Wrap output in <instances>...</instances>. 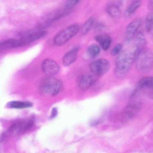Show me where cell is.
<instances>
[{
    "label": "cell",
    "mask_w": 153,
    "mask_h": 153,
    "mask_svg": "<svg viewBox=\"0 0 153 153\" xmlns=\"http://www.w3.org/2000/svg\"><path fill=\"white\" fill-rule=\"evenodd\" d=\"M57 115H58V110H57V108H53L52 111H51L50 117H51V119L54 118L55 117H56L57 116Z\"/></svg>",
    "instance_id": "24"
},
{
    "label": "cell",
    "mask_w": 153,
    "mask_h": 153,
    "mask_svg": "<svg viewBox=\"0 0 153 153\" xmlns=\"http://www.w3.org/2000/svg\"><path fill=\"white\" fill-rule=\"evenodd\" d=\"M33 106V104L29 101H13L8 102L7 104L8 108H10L20 109L27 108H30Z\"/></svg>",
    "instance_id": "16"
},
{
    "label": "cell",
    "mask_w": 153,
    "mask_h": 153,
    "mask_svg": "<svg viewBox=\"0 0 153 153\" xmlns=\"http://www.w3.org/2000/svg\"><path fill=\"white\" fill-rule=\"evenodd\" d=\"M133 46L137 49L138 52L145 48L146 39L145 36L142 32H138L134 37Z\"/></svg>",
    "instance_id": "14"
},
{
    "label": "cell",
    "mask_w": 153,
    "mask_h": 153,
    "mask_svg": "<svg viewBox=\"0 0 153 153\" xmlns=\"http://www.w3.org/2000/svg\"><path fill=\"white\" fill-rule=\"evenodd\" d=\"M123 45L121 44H118L115 46L111 51V55L113 56L118 55L121 52Z\"/></svg>",
    "instance_id": "23"
},
{
    "label": "cell",
    "mask_w": 153,
    "mask_h": 153,
    "mask_svg": "<svg viewBox=\"0 0 153 153\" xmlns=\"http://www.w3.org/2000/svg\"><path fill=\"white\" fill-rule=\"evenodd\" d=\"M148 96L153 100V86L148 90Z\"/></svg>",
    "instance_id": "25"
},
{
    "label": "cell",
    "mask_w": 153,
    "mask_h": 153,
    "mask_svg": "<svg viewBox=\"0 0 153 153\" xmlns=\"http://www.w3.org/2000/svg\"><path fill=\"white\" fill-rule=\"evenodd\" d=\"M23 46L20 39H9L0 42V51Z\"/></svg>",
    "instance_id": "12"
},
{
    "label": "cell",
    "mask_w": 153,
    "mask_h": 153,
    "mask_svg": "<svg viewBox=\"0 0 153 153\" xmlns=\"http://www.w3.org/2000/svg\"><path fill=\"white\" fill-rule=\"evenodd\" d=\"M62 88V81L53 76H48L42 80L39 85L41 93L52 96L60 93Z\"/></svg>",
    "instance_id": "3"
},
{
    "label": "cell",
    "mask_w": 153,
    "mask_h": 153,
    "mask_svg": "<svg viewBox=\"0 0 153 153\" xmlns=\"http://www.w3.org/2000/svg\"><path fill=\"white\" fill-rule=\"evenodd\" d=\"M79 48H74L67 52L62 58V63L65 66H69L74 63L77 60Z\"/></svg>",
    "instance_id": "11"
},
{
    "label": "cell",
    "mask_w": 153,
    "mask_h": 153,
    "mask_svg": "<svg viewBox=\"0 0 153 153\" xmlns=\"http://www.w3.org/2000/svg\"><path fill=\"white\" fill-rule=\"evenodd\" d=\"M135 62L137 71L142 74L149 72L153 68V51L145 48L138 53Z\"/></svg>",
    "instance_id": "2"
},
{
    "label": "cell",
    "mask_w": 153,
    "mask_h": 153,
    "mask_svg": "<svg viewBox=\"0 0 153 153\" xmlns=\"http://www.w3.org/2000/svg\"><path fill=\"white\" fill-rule=\"evenodd\" d=\"M95 38L104 51H107L110 47L112 40L108 35L106 34L97 35L95 36Z\"/></svg>",
    "instance_id": "13"
},
{
    "label": "cell",
    "mask_w": 153,
    "mask_h": 153,
    "mask_svg": "<svg viewBox=\"0 0 153 153\" xmlns=\"http://www.w3.org/2000/svg\"><path fill=\"white\" fill-rule=\"evenodd\" d=\"M153 86V77L152 76H146L140 79L136 88L142 91L149 90Z\"/></svg>",
    "instance_id": "15"
},
{
    "label": "cell",
    "mask_w": 153,
    "mask_h": 153,
    "mask_svg": "<svg viewBox=\"0 0 153 153\" xmlns=\"http://www.w3.org/2000/svg\"><path fill=\"white\" fill-rule=\"evenodd\" d=\"M110 67L109 62L104 58L95 60L89 65L90 71L97 76H103L108 72Z\"/></svg>",
    "instance_id": "5"
},
{
    "label": "cell",
    "mask_w": 153,
    "mask_h": 153,
    "mask_svg": "<svg viewBox=\"0 0 153 153\" xmlns=\"http://www.w3.org/2000/svg\"><path fill=\"white\" fill-rule=\"evenodd\" d=\"M80 28L77 24H74L68 26L60 31L54 39V44L58 46L63 45L67 43L78 33Z\"/></svg>",
    "instance_id": "4"
},
{
    "label": "cell",
    "mask_w": 153,
    "mask_h": 153,
    "mask_svg": "<svg viewBox=\"0 0 153 153\" xmlns=\"http://www.w3.org/2000/svg\"><path fill=\"white\" fill-rule=\"evenodd\" d=\"M142 23V19L136 18L128 24L126 29V39L127 42L129 43L134 38Z\"/></svg>",
    "instance_id": "8"
},
{
    "label": "cell",
    "mask_w": 153,
    "mask_h": 153,
    "mask_svg": "<svg viewBox=\"0 0 153 153\" xmlns=\"http://www.w3.org/2000/svg\"><path fill=\"white\" fill-rule=\"evenodd\" d=\"M138 53L133 45L120 53L116 59L114 70L117 77L122 78L126 76Z\"/></svg>",
    "instance_id": "1"
},
{
    "label": "cell",
    "mask_w": 153,
    "mask_h": 153,
    "mask_svg": "<svg viewBox=\"0 0 153 153\" xmlns=\"http://www.w3.org/2000/svg\"><path fill=\"white\" fill-rule=\"evenodd\" d=\"M34 122L35 120L33 118L27 120H18L10 126L8 132L13 134H21L26 132L33 126Z\"/></svg>",
    "instance_id": "7"
},
{
    "label": "cell",
    "mask_w": 153,
    "mask_h": 153,
    "mask_svg": "<svg viewBox=\"0 0 153 153\" xmlns=\"http://www.w3.org/2000/svg\"><path fill=\"white\" fill-rule=\"evenodd\" d=\"M142 4L141 0H135L132 3L126 10L125 12V16L126 18H129L132 16L136 11L139 9Z\"/></svg>",
    "instance_id": "17"
},
{
    "label": "cell",
    "mask_w": 153,
    "mask_h": 153,
    "mask_svg": "<svg viewBox=\"0 0 153 153\" xmlns=\"http://www.w3.org/2000/svg\"><path fill=\"white\" fill-rule=\"evenodd\" d=\"M107 11L111 17L117 18L120 16L121 13L120 7L117 4H110L107 7Z\"/></svg>",
    "instance_id": "18"
},
{
    "label": "cell",
    "mask_w": 153,
    "mask_h": 153,
    "mask_svg": "<svg viewBox=\"0 0 153 153\" xmlns=\"http://www.w3.org/2000/svg\"><path fill=\"white\" fill-rule=\"evenodd\" d=\"M100 51V48L99 46L93 44L91 45L88 48L87 53L91 57L94 58L98 56Z\"/></svg>",
    "instance_id": "21"
},
{
    "label": "cell",
    "mask_w": 153,
    "mask_h": 153,
    "mask_svg": "<svg viewBox=\"0 0 153 153\" xmlns=\"http://www.w3.org/2000/svg\"><path fill=\"white\" fill-rule=\"evenodd\" d=\"M81 0H67L65 3V9L67 10H71Z\"/></svg>",
    "instance_id": "22"
},
{
    "label": "cell",
    "mask_w": 153,
    "mask_h": 153,
    "mask_svg": "<svg viewBox=\"0 0 153 153\" xmlns=\"http://www.w3.org/2000/svg\"><path fill=\"white\" fill-rule=\"evenodd\" d=\"M42 71L45 74L49 76L56 75L60 71L59 65L56 62L51 59L44 60L41 65Z\"/></svg>",
    "instance_id": "9"
},
{
    "label": "cell",
    "mask_w": 153,
    "mask_h": 153,
    "mask_svg": "<svg viewBox=\"0 0 153 153\" xmlns=\"http://www.w3.org/2000/svg\"><path fill=\"white\" fill-rule=\"evenodd\" d=\"M47 34V31L45 30H29L22 32L20 34L19 39L23 43V45L26 46L45 36Z\"/></svg>",
    "instance_id": "6"
},
{
    "label": "cell",
    "mask_w": 153,
    "mask_h": 153,
    "mask_svg": "<svg viewBox=\"0 0 153 153\" xmlns=\"http://www.w3.org/2000/svg\"><path fill=\"white\" fill-rule=\"evenodd\" d=\"M146 30L147 32H151L153 30V12H149L146 15L145 20Z\"/></svg>",
    "instance_id": "20"
},
{
    "label": "cell",
    "mask_w": 153,
    "mask_h": 153,
    "mask_svg": "<svg viewBox=\"0 0 153 153\" xmlns=\"http://www.w3.org/2000/svg\"><path fill=\"white\" fill-rule=\"evenodd\" d=\"M97 77L94 74H85L80 77L79 87L82 91H86L94 85L97 80Z\"/></svg>",
    "instance_id": "10"
},
{
    "label": "cell",
    "mask_w": 153,
    "mask_h": 153,
    "mask_svg": "<svg viewBox=\"0 0 153 153\" xmlns=\"http://www.w3.org/2000/svg\"><path fill=\"white\" fill-rule=\"evenodd\" d=\"M94 19L93 17H90L85 22L81 27L80 31L82 35H85L89 32L93 25Z\"/></svg>",
    "instance_id": "19"
}]
</instances>
